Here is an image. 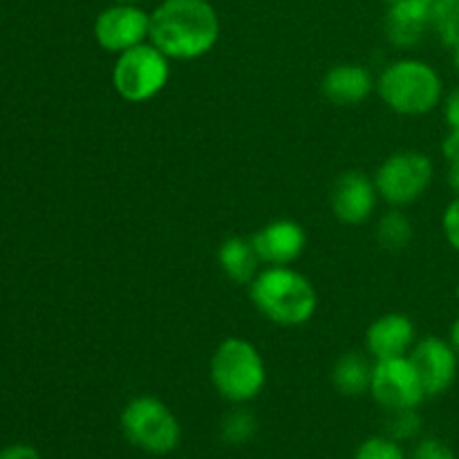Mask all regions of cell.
Here are the masks:
<instances>
[{"label":"cell","instance_id":"1","mask_svg":"<svg viewBox=\"0 0 459 459\" xmlns=\"http://www.w3.org/2000/svg\"><path fill=\"white\" fill-rule=\"evenodd\" d=\"M148 39L169 58H200L220 39L218 12L209 0H164L151 13Z\"/></svg>","mask_w":459,"mask_h":459},{"label":"cell","instance_id":"2","mask_svg":"<svg viewBox=\"0 0 459 459\" xmlns=\"http://www.w3.org/2000/svg\"><path fill=\"white\" fill-rule=\"evenodd\" d=\"M249 296L267 321L281 327H299L312 321L318 294L307 276L287 267H267L251 281Z\"/></svg>","mask_w":459,"mask_h":459},{"label":"cell","instance_id":"3","mask_svg":"<svg viewBox=\"0 0 459 459\" xmlns=\"http://www.w3.org/2000/svg\"><path fill=\"white\" fill-rule=\"evenodd\" d=\"M381 101L397 115L421 117L433 112L444 99V81L430 63L420 58H399L377 79Z\"/></svg>","mask_w":459,"mask_h":459},{"label":"cell","instance_id":"4","mask_svg":"<svg viewBox=\"0 0 459 459\" xmlns=\"http://www.w3.org/2000/svg\"><path fill=\"white\" fill-rule=\"evenodd\" d=\"M211 384L222 399L247 403L258 397L267 384V366L254 343L229 336L211 357Z\"/></svg>","mask_w":459,"mask_h":459},{"label":"cell","instance_id":"5","mask_svg":"<svg viewBox=\"0 0 459 459\" xmlns=\"http://www.w3.org/2000/svg\"><path fill=\"white\" fill-rule=\"evenodd\" d=\"M119 424L126 439L151 455H169L182 439V429L173 411L164 402L148 394L126 403Z\"/></svg>","mask_w":459,"mask_h":459},{"label":"cell","instance_id":"6","mask_svg":"<svg viewBox=\"0 0 459 459\" xmlns=\"http://www.w3.org/2000/svg\"><path fill=\"white\" fill-rule=\"evenodd\" d=\"M170 58L152 43L134 45L117 54L112 67V85L128 103L151 101L164 90L170 76Z\"/></svg>","mask_w":459,"mask_h":459},{"label":"cell","instance_id":"7","mask_svg":"<svg viewBox=\"0 0 459 459\" xmlns=\"http://www.w3.org/2000/svg\"><path fill=\"white\" fill-rule=\"evenodd\" d=\"M433 161L426 152L399 151L385 157L375 173L377 193L394 209L420 200L433 184Z\"/></svg>","mask_w":459,"mask_h":459},{"label":"cell","instance_id":"8","mask_svg":"<svg viewBox=\"0 0 459 459\" xmlns=\"http://www.w3.org/2000/svg\"><path fill=\"white\" fill-rule=\"evenodd\" d=\"M370 394L379 406L390 412L417 408L426 399L420 375L408 357L375 361Z\"/></svg>","mask_w":459,"mask_h":459},{"label":"cell","instance_id":"9","mask_svg":"<svg viewBox=\"0 0 459 459\" xmlns=\"http://www.w3.org/2000/svg\"><path fill=\"white\" fill-rule=\"evenodd\" d=\"M151 34V13L139 4L112 3L99 12L94 21V39L99 48L110 54H121L134 45L146 43Z\"/></svg>","mask_w":459,"mask_h":459},{"label":"cell","instance_id":"10","mask_svg":"<svg viewBox=\"0 0 459 459\" xmlns=\"http://www.w3.org/2000/svg\"><path fill=\"white\" fill-rule=\"evenodd\" d=\"M408 359L420 375L426 397L444 394L455 381L459 357L453 345L439 336H424L421 341H417Z\"/></svg>","mask_w":459,"mask_h":459},{"label":"cell","instance_id":"11","mask_svg":"<svg viewBox=\"0 0 459 459\" xmlns=\"http://www.w3.org/2000/svg\"><path fill=\"white\" fill-rule=\"evenodd\" d=\"M375 179L361 170H345L332 186L330 204L336 218L343 224H363L372 218L377 206Z\"/></svg>","mask_w":459,"mask_h":459},{"label":"cell","instance_id":"12","mask_svg":"<svg viewBox=\"0 0 459 459\" xmlns=\"http://www.w3.org/2000/svg\"><path fill=\"white\" fill-rule=\"evenodd\" d=\"M305 229L294 220H273L251 236L260 263L269 267H287L305 251Z\"/></svg>","mask_w":459,"mask_h":459},{"label":"cell","instance_id":"13","mask_svg":"<svg viewBox=\"0 0 459 459\" xmlns=\"http://www.w3.org/2000/svg\"><path fill=\"white\" fill-rule=\"evenodd\" d=\"M415 343V323L406 314H384L377 321H372L366 330V352L372 361L408 357Z\"/></svg>","mask_w":459,"mask_h":459},{"label":"cell","instance_id":"14","mask_svg":"<svg viewBox=\"0 0 459 459\" xmlns=\"http://www.w3.org/2000/svg\"><path fill=\"white\" fill-rule=\"evenodd\" d=\"M439 0H402L390 4L385 13V36L397 48H412L426 36V31L435 30Z\"/></svg>","mask_w":459,"mask_h":459},{"label":"cell","instance_id":"15","mask_svg":"<svg viewBox=\"0 0 459 459\" xmlns=\"http://www.w3.org/2000/svg\"><path fill=\"white\" fill-rule=\"evenodd\" d=\"M321 90L327 101L334 106H357L370 97L375 90V79L368 67L357 63H341L323 76Z\"/></svg>","mask_w":459,"mask_h":459},{"label":"cell","instance_id":"16","mask_svg":"<svg viewBox=\"0 0 459 459\" xmlns=\"http://www.w3.org/2000/svg\"><path fill=\"white\" fill-rule=\"evenodd\" d=\"M218 263L224 276L236 285H251V281L258 276L260 258L251 245V238H227L218 249Z\"/></svg>","mask_w":459,"mask_h":459},{"label":"cell","instance_id":"17","mask_svg":"<svg viewBox=\"0 0 459 459\" xmlns=\"http://www.w3.org/2000/svg\"><path fill=\"white\" fill-rule=\"evenodd\" d=\"M372 370L375 366L368 361L366 354L345 352L332 368V385L345 397H361L370 393Z\"/></svg>","mask_w":459,"mask_h":459},{"label":"cell","instance_id":"18","mask_svg":"<svg viewBox=\"0 0 459 459\" xmlns=\"http://www.w3.org/2000/svg\"><path fill=\"white\" fill-rule=\"evenodd\" d=\"M377 240L385 251H403L412 240V222L403 211L390 209L377 222Z\"/></svg>","mask_w":459,"mask_h":459},{"label":"cell","instance_id":"19","mask_svg":"<svg viewBox=\"0 0 459 459\" xmlns=\"http://www.w3.org/2000/svg\"><path fill=\"white\" fill-rule=\"evenodd\" d=\"M255 417L254 412L245 411V408H238V411L229 412L222 421V439L227 444H233V446H240V444H247L255 435Z\"/></svg>","mask_w":459,"mask_h":459},{"label":"cell","instance_id":"20","mask_svg":"<svg viewBox=\"0 0 459 459\" xmlns=\"http://www.w3.org/2000/svg\"><path fill=\"white\" fill-rule=\"evenodd\" d=\"M435 31L448 48H459V0H439Z\"/></svg>","mask_w":459,"mask_h":459},{"label":"cell","instance_id":"21","mask_svg":"<svg viewBox=\"0 0 459 459\" xmlns=\"http://www.w3.org/2000/svg\"><path fill=\"white\" fill-rule=\"evenodd\" d=\"M388 437L397 439H412L421 430V417L417 415V408H403V411H393L388 420Z\"/></svg>","mask_w":459,"mask_h":459},{"label":"cell","instance_id":"22","mask_svg":"<svg viewBox=\"0 0 459 459\" xmlns=\"http://www.w3.org/2000/svg\"><path fill=\"white\" fill-rule=\"evenodd\" d=\"M354 459H406L397 439L393 437H370L357 448Z\"/></svg>","mask_w":459,"mask_h":459},{"label":"cell","instance_id":"23","mask_svg":"<svg viewBox=\"0 0 459 459\" xmlns=\"http://www.w3.org/2000/svg\"><path fill=\"white\" fill-rule=\"evenodd\" d=\"M442 229L448 245L459 254V195H455V200H453L451 204L446 206V211H444Z\"/></svg>","mask_w":459,"mask_h":459},{"label":"cell","instance_id":"24","mask_svg":"<svg viewBox=\"0 0 459 459\" xmlns=\"http://www.w3.org/2000/svg\"><path fill=\"white\" fill-rule=\"evenodd\" d=\"M412 459H457L455 453L451 451V446H446L439 439H424V442L417 444Z\"/></svg>","mask_w":459,"mask_h":459},{"label":"cell","instance_id":"25","mask_svg":"<svg viewBox=\"0 0 459 459\" xmlns=\"http://www.w3.org/2000/svg\"><path fill=\"white\" fill-rule=\"evenodd\" d=\"M444 119L448 124V133L459 134V85L446 94V101H444Z\"/></svg>","mask_w":459,"mask_h":459},{"label":"cell","instance_id":"26","mask_svg":"<svg viewBox=\"0 0 459 459\" xmlns=\"http://www.w3.org/2000/svg\"><path fill=\"white\" fill-rule=\"evenodd\" d=\"M0 459H43L40 453L30 444H12L0 451Z\"/></svg>","mask_w":459,"mask_h":459},{"label":"cell","instance_id":"27","mask_svg":"<svg viewBox=\"0 0 459 459\" xmlns=\"http://www.w3.org/2000/svg\"><path fill=\"white\" fill-rule=\"evenodd\" d=\"M442 152L448 161L457 160L459 157V134L457 133H448L442 142Z\"/></svg>","mask_w":459,"mask_h":459},{"label":"cell","instance_id":"28","mask_svg":"<svg viewBox=\"0 0 459 459\" xmlns=\"http://www.w3.org/2000/svg\"><path fill=\"white\" fill-rule=\"evenodd\" d=\"M448 186H451V191L455 193V195H459V157L457 160L448 161Z\"/></svg>","mask_w":459,"mask_h":459},{"label":"cell","instance_id":"29","mask_svg":"<svg viewBox=\"0 0 459 459\" xmlns=\"http://www.w3.org/2000/svg\"><path fill=\"white\" fill-rule=\"evenodd\" d=\"M448 343L453 345V350H455V354L459 357V316L453 321L451 334H448Z\"/></svg>","mask_w":459,"mask_h":459},{"label":"cell","instance_id":"30","mask_svg":"<svg viewBox=\"0 0 459 459\" xmlns=\"http://www.w3.org/2000/svg\"><path fill=\"white\" fill-rule=\"evenodd\" d=\"M453 63H455V70H457V74H459V48L453 49Z\"/></svg>","mask_w":459,"mask_h":459},{"label":"cell","instance_id":"31","mask_svg":"<svg viewBox=\"0 0 459 459\" xmlns=\"http://www.w3.org/2000/svg\"><path fill=\"white\" fill-rule=\"evenodd\" d=\"M112 3H126V4H139V3H143V0H112Z\"/></svg>","mask_w":459,"mask_h":459},{"label":"cell","instance_id":"32","mask_svg":"<svg viewBox=\"0 0 459 459\" xmlns=\"http://www.w3.org/2000/svg\"><path fill=\"white\" fill-rule=\"evenodd\" d=\"M381 3H385V4H397V3H402V0H381Z\"/></svg>","mask_w":459,"mask_h":459},{"label":"cell","instance_id":"33","mask_svg":"<svg viewBox=\"0 0 459 459\" xmlns=\"http://www.w3.org/2000/svg\"><path fill=\"white\" fill-rule=\"evenodd\" d=\"M457 300H459V285H457Z\"/></svg>","mask_w":459,"mask_h":459}]
</instances>
